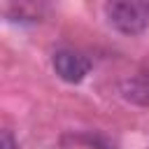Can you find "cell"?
Returning a JSON list of instances; mask_svg holds the SVG:
<instances>
[{
	"label": "cell",
	"mask_w": 149,
	"mask_h": 149,
	"mask_svg": "<svg viewBox=\"0 0 149 149\" xmlns=\"http://www.w3.org/2000/svg\"><path fill=\"white\" fill-rule=\"evenodd\" d=\"M109 26L123 35H140L149 28V2L142 0H114L105 5Z\"/></svg>",
	"instance_id": "obj_1"
},
{
	"label": "cell",
	"mask_w": 149,
	"mask_h": 149,
	"mask_svg": "<svg viewBox=\"0 0 149 149\" xmlns=\"http://www.w3.org/2000/svg\"><path fill=\"white\" fill-rule=\"evenodd\" d=\"M51 65L56 74L68 84H79L91 72V61L74 49H58L51 56Z\"/></svg>",
	"instance_id": "obj_2"
},
{
	"label": "cell",
	"mask_w": 149,
	"mask_h": 149,
	"mask_svg": "<svg viewBox=\"0 0 149 149\" xmlns=\"http://www.w3.org/2000/svg\"><path fill=\"white\" fill-rule=\"evenodd\" d=\"M121 95L123 100L140 105V107H149V68L126 77L121 81Z\"/></svg>",
	"instance_id": "obj_3"
},
{
	"label": "cell",
	"mask_w": 149,
	"mask_h": 149,
	"mask_svg": "<svg viewBox=\"0 0 149 149\" xmlns=\"http://www.w3.org/2000/svg\"><path fill=\"white\" fill-rule=\"evenodd\" d=\"M0 149H16V140L9 130H2L0 135Z\"/></svg>",
	"instance_id": "obj_4"
}]
</instances>
